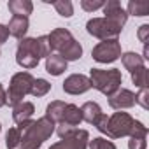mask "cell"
Returning a JSON list of instances; mask_svg holds the SVG:
<instances>
[{"label":"cell","mask_w":149,"mask_h":149,"mask_svg":"<svg viewBox=\"0 0 149 149\" xmlns=\"http://www.w3.org/2000/svg\"><path fill=\"white\" fill-rule=\"evenodd\" d=\"M51 54L47 35L40 37H25L19 40L16 49V63L23 68H35L40 58H47Z\"/></svg>","instance_id":"6da1fadb"},{"label":"cell","mask_w":149,"mask_h":149,"mask_svg":"<svg viewBox=\"0 0 149 149\" xmlns=\"http://www.w3.org/2000/svg\"><path fill=\"white\" fill-rule=\"evenodd\" d=\"M109 139H121V137H133V135H147V128L133 119L128 112H114L107 118V125L104 132Z\"/></svg>","instance_id":"7a4b0ae2"},{"label":"cell","mask_w":149,"mask_h":149,"mask_svg":"<svg viewBox=\"0 0 149 149\" xmlns=\"http://www.w3.org/2000/svg\"><path fill=\"white\" fill-rule=\"evenodd\" d=\"M49 49L54 51V54L61 56L67 63L76 61L83 56V46L74 39V35L67 28H54L47 35Z\"/></svg>","instance_id":"3957f363"},{"label":"cell","mask_w":149,"mask_h":149,"mask_svg":"<svg viewBox=\"0 0 149 149\" xmlns=\"http://www.w3.org/2000/svg\"><path fill=\"white\" fill-rule=\"evenodd\" d=\"M54 123L49 121L46 116L39 118V119H32V123L28 125V128L23 132L21 137V149H39L54 132Z\"/></svg>","instance_id":"277c9868"},{"label":"cell","mask_w":149,"mask_h":149,"mask_svg":"<svg viewBox=\"0 0 149 149\" xmlns=\"http://www.w3.org/2000/svg\"><path fill=\"white\" fill-rule=\"evenodd\" d=\"M90 81H91V88L98 90L102 95L105 97H112L121 83H123V76H121V70L119 68H91L90 70Z\"/></svg>","instance_id":"5b68a950"},{"label":"cell","mask_w":149,"mask_h":149,"mask_svg":"<svg viewBox=\"0 0 149 149\" xmlns=\"http://www.w3.org/2000/svg\"><path fill=\"white\" fill-rule=\"evenodd\" d=\"M32 84H33V76L30 72H18L11 77V83H9V90L6 91L7 95V104L9 105H18L23 102V98L30 93L32 90Z\"/></svg>","instance_id":"8992f818"},{"label":"cell","mask_w":149,"mask_h":149,"mask_svg":"<svg viewBox=\"0 0 149 149\" xmlns=\"http://www.w3.org/2000/svg\"><path fill=\"white\" fill-rule=\"evenodd\" d=\"M86 30L90 35L100 39V40H109V39H118V35L121 33L123 28L116 26L114 23H111L105 18H93L86 23Z\"/></svg>","instance_id":"52a82bcc"},{"label":"cell","mask_w":149,"mask_h":149,"mask_svg":"<svg viewBox=\"0 0 149 149\" xmlns=\"http://www.w3.org/2000/svg\"><path fill=\"white\" fill-rule=\"evenodd\" d=\"M91 56L98 63H112L121 56V42L118 39L102 40L93 47Z\"/></svg>","instance_id":"ba28073f"},{"label":"cell","mask_w":149,"mask_h":149,"mask_svg":"<svg viewBox=\"0 0 149 149\" xmlns=\"http://www.w3.org/2000/svg\"><path fill=\"white\" fill-rule=\"evenodd\" d=\"M83 121V114H81V107H77L76 104H67L63 116L58 123V135L60 139L65 137L67 133H70L72 130H76V126H79Z\"/></svg>","instance_id":"9c48e42d"},{"label":"cell","mask_w":149,"mask_h":149,"mask_svg":"<svg viewBox=\"0 0 149 149\" xmlns=\"http://www.w3.org/2000/svg\"><path fill=\"white\" fill-rule=\"evenodd\" d=\"M90 144V133L86 130H72L65 137H61L56 144H53L49 149H86Z\"/></svg>","instance_id":"30bf717a"},{"label":"cell","mask_w":149,"mask_h":149,"mask_svg":"<svg viewBox=\"0 0 149 149\" xmlns=\"http://www.w3.org/2000/svg\"><path fill=\"white\" fill-rule=\"evenodd\" d=\"M88 90H91V81L83 74H72L63 81V91L68 95H83Z\"/></svg>","instance_id":"8fae6325"},{"label":"cell","mask_w":149,"mask_h":149,"mask_svg":"<svg viewBox=\"0 0 149 149\" xmlns=\"http://www.w3.org/2000/svg\"><path fill=\"white\" fill-rule=\"evenodd\" d=\"M104 9V18L105 19H109L111 23H114L116 26H119V28H123L125 26V23H126V19H128V14H126V11L121 7V4L118 2V0H109V2H105V6L102 7Z\"/></svg>","instance_id":"7c38bea8"},{"label":"cell","mask_w":149,"mask_h":149,"mask_svg":"<svg viewBox=\"0 0 149 149\" xmlns=\"http://www.w3.org/2000/svg\"><path fill=\"white\" fill-rule=\"evenodd\" d=\"M109 105L116 111H123V109H130L135 105V93L125 88H119L112 97H109Z\"/></svg>","instance_id":"4fadbf2b"},{"label":"cell","mask_w":149,"mask_h":149,"mask_svg":"<svg viewBox=\"0 0 149 149\" xmlns=\"http://www.w3.org/2000/svg\"><path fill=\"white\" fill-rule=\"evenodd\" d=\"M28 26H30L28 18H25V16H13L11 21H9V25H7L9 35H13V37H16V39L21 40V39H25V35L28 32Z\"/></svg>","instance_id":"5bb4252c"},{"label":"cell","mask_w":149,"mask_h":149,"mask_svg":"<svg viewBox=\"0 0 149 149\" xmlns=\"http://www.w3.org/2000/svg\"><path fill=\"white\" fill-rule=\"evenodd\" d=\"M81 114H83V121L95 126L104 112H102V109H100V105L97 102H84L83 107H81Z\"/></svg>","instance_id":"9a60e30c"},{"label":"cell","mask_w":149,"mask_h":149,"mask_svg":"<svg viewBox=\"0 0 149 149\" xmlns=\"http://www.w3.org/2000/svg\"><path fill=\"white\" fill-rule=\"evenodd\" d=\"M33 112H35V107H33L32 102H21V104H18V105L13 107V119L19 125L23 121L32 119Z\"/></svg>","instance_id":"2e32d148"},{"label":"cell","mask_w":149,"mask_h":149,"mask_svg":"<svg viewBox=\"0 0 149 149\" xmlns=\"http://www.w3.org/2000/svg\"><path fill=\"white\" fill-rule=\"evenodd\" d=\"M65 70H67V61L61 56L51 53L46 58V72L47 74H51V76H61Z\"/></svg>","instance_id":"e0dca14e"},{"label":"cell","mask_w":149,"mask_h":149,"mask_svg":"<svg viewBox=\"0 0 149 149\" xmlns=\"http://www.w3.org/2000/svg\"><path fill=\"white\" fill-rule=\"evenodd\" d=\"M7 9L13 13V16L28 18V14H32V11H33V4L30 0H9Z\"/></svg>","instance_id":"ac0fdd59"},{"label":"cell","mask_w":149,"mask_h":149,"mask_svg":"<svg viewBox=\"0 0 149 149\" xmlns=\"http://www.w3.org/2000/svg\"><path fill=\"white\" fill-rule=\"evenodd\" d=\"M65 107H67V104L61 102V100H54V102H51V104L46 107V118H47L49 121H53L54 125H58L60 119H61V116H63Z\"/></svg>","instance_id":"d6986e66"},{"label":"cell","mask_w":149,"mask_h":149,"mask_svg":"<svg viewBox=\"0 0 149 149\" xmlns=\"http://www.w3.org/2000/svg\"><path fill=\"white\" fill-rule=\"evenodd\" d=\"M121 61H123V67L130 72H133L139 67H144V58L139 53H133V51H128V53L121 54Z\"/></svg>","instance_id":"ffe728a7"},{"label":"cell","mask_w":149,"mask_h":149,"mask_svg":"<svg viewBox=\"0 0 149 149\" xmlns=\"http://www.w3.org/2000/svg\"><path fill=\"white\" fill-rule=\"evenodd\" d=\"M126 14L133 16H149V2L147 0H130Z\"/></svg>","instance_id":"44dd1931"},{"label":"cell","mask_w":149,"mask_h":149,"mask_svg":"<svg viewBox=\"0 0 149 149\" xmlns=\"http://www.w3.org/2000/svg\"><path fill=\"white\" fill-rule=\"evenodd\" d=\"M132 74V81H133V84L137 86V88H140V90H147V68H146V65L144 67H139V68H135L133 72H130Z\"/></svg>","instance_id":"7402d4cb"},{"label":"cell","mask_w":149,"mask_h":149,"mask_svg":"<svg viewBox=\"0 0 149 149\" xmlns=\"http://www.w3.org/2000/svg\"><path fill=\"white\" fill-rule=\"evenodd\" d=\"M49 90H51V84L46 81V79H33V84H32V90H30V95H33V97H44V95H47L49 93Z\"/></svg>","instance_id":"603a6c76"},{"label":"cell","mask_w":149,"mask_h":149,"mask_svg":"<svg viewBox=\"0 0 149 149\" xmlns=\"http://www.w3.org/2000/svg\"><path fill=\"white\" fill-rule=\"evenodd\" d=\"M19 144H21V132H19V128L18 126L9 128V132L6 135V146H7V149H16Z\"/></svg>","instance_id":"cb8c5ba5"},{"label":"cell","mask_w":149,"mask_h":149,"mask_svg":"<svg viewBox=\"0 0 149 149\" xmlns=\"http://www.w3.org/2000/svg\"><path fill=\"white\" fill-rule=\"evenodd\" d=\"M53 6H54L56 13L63 18H70L74 14V6L70 0H58V2H53Z\"/></svg>","instance_id":"d4e9b609"},{"label":"cell","mask_w":149,"mask_h":149,"mask_svg":"<svg viewBox=\"0 0 149 149\" xmlns=\"http://www.w3.org/2000/svg\"><path fill=\"white\" fill-rule=\"evenodd\" d=\"M88 146H90V149H116V146H114L111 140L102 139V137H97V139L90 140Z\"/></svg>","instance_id":"484cf974"},{"label":"cell","mask_w":149,"mask_h":149,"mask_svg":"<svg viewBox=\"0 0 149 149\" xmlns=\"http://www.w3.org/2000/svg\"><path fill=\"white\" fill-rule=\"evenodd\" d=\"M147 135H133L128 140V149H146L147 142H146Z\"/></svg>","instance_id":"4316f807"},{"label":"cell","mask_w":149,"mask_h":149,"mask_svg":"<svg viewBox=\"0 0 149 149\" xmlns=\"http://www.w3.org/2000/svg\"><path fill=\"white\" fill-rule=\"evenodd\" d=\"M105 6L104 0H81V7L86 11V13H93L97 9H102Z\"/></svg>","instance_id":"83f0119b"},{"label":"cell","mask_w":149,"mask_h":149,"mask_svg":"<svg viewBox=\"0 0 149 149\" xmlns=\"http://www.w3.org/2000/svg\"><path fill=\"white\" fill-rule=\"evenodd\" d=\"M147 98H149V90H140V91L135 95V104H140L142 109H147V107H149Z\"/></svg>","instance_id":"f1b7e54d"},{"label":"cell","mask_w":149,"mask_h":149,"mask_svg":"<svg viewBox=\"0 0 149 149\" xmlns=\"http://www.w3.org/2000/svg\"><path fill=\"white\" fill-rule=\"evenodd\" d=\"M147 33H149V25H142V26L139 28V33H137V35H139V40H140L144 46L147 44Z\"/></svg>","instance_id":"f546056e"},{"label":"cell","mask_w":149,"mask_h":149,"mask_svg":"<svg viewBox=\"0 0 149 149\" xmlns=\"http://www.w3.org/2000/svg\"><path fill=\"white\" fill-rule=\"evenodd\" d=\"M9 39V28L6 25H0V46Z\"/></svg>","instance_id":"4dcf8cb0"},{"label":"cell","mask_w":149,"mask_h":149,"mask_svg":"<svg viewBox=\"0 0 149 149\" xmlns=\"http://www.w3.org/2000/svg\"><path fill=\"white\" fill-rule=\"evenodd\" d=\"M6 104H7V95H6V90H4V86L0 84V109H2Z\"/></svg>","instance_id":"1f68e13d"},{"label":"cell","mask_w":149,"mask_h":149,"mask_svg":"<svg viewBox=\"0 0 149 149\" xmlns=\"http://www.w3.org/2000/svg\"><path fill=\"white\" fill-rule=\"evenodd\" d=\"M0 132H2V125H0Z\"/></svg>","instance_id":"d6a6232c"}]
</instances>
